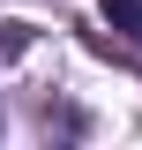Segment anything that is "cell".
Here are the masks:
<instances>
[{
  "label": "cell",
  "mask_w": 142,
  "mask_h": 150,
  "mask_svg": "<svg viewBox=\"0 0 142 150\" xmlns=\"http://www.w3.org/2000/svg\"><path fill=\"white\" fill-rule=\"evenodd\" d=\"M97 8H105V23H112L120 38H135V45H142V0H97Z\"/></svg>",
  "instance_id": "cell-1"
}]
</instances>
